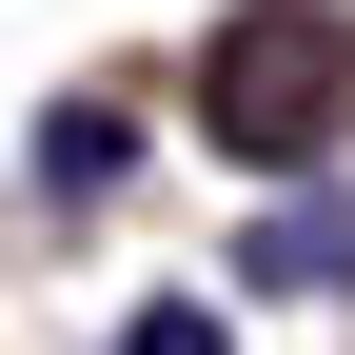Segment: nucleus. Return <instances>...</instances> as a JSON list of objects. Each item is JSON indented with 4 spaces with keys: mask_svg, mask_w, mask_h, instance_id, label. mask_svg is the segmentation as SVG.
<instances>
[{
    "mask_svg": "<svg viewBox=\"0 0 355 355\" xmlns=\"http://www.w3.org/2000/svg\"><path fill=\"white\" fill-rule=\"evenodd\" d=\"M336 119H355V20L336 0H237L217 60H198V139L257 158V178H316Z\"/></svg>",
    "mask_w": 355,
    "mask_h": 355,
    "instance_id": "nucleus-1",
    "label": "nucleus"
},
{
    "mask_svg": "<svg viewBox=\"0 0 355 355\" xmlns=\"http://www.w3.org/2000/svg\"><path fill=\"white\" fill-rule=\"evenodd\" d=\"M237 277H257V296H336V277H355V217H336V198L257 217V237H237Z\"/></svg>",
    "mask_w": 355,
    "mask_h": 355,
    "instance_id": "nucleus-2",
    "label": "nucleus"
},
{
    "mask_svg": "<svg viewBox=\"0 0 355 355\" xmlns=\"http://www.w3.org/2000/svg\"><path fill=\"white\" fill-rule=\"evenodd\" d=\"M119 355H237V336H217V296H139V336H119Z\"/></svg>",
    "mask_w": 355,
    "mask_h": 355,
    "instance_id": "nucleus-3",
    "label": "nucleus"
}]
</instances>
